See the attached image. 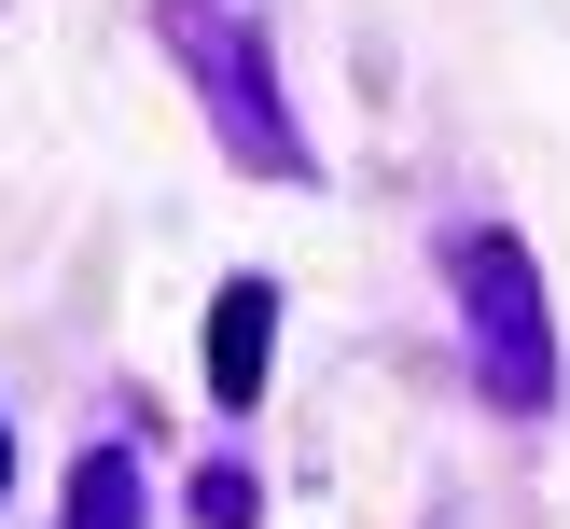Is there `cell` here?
<instances>
[{
	"label": "cell",
	"instance_id": "1",
	"mask_svg": "<svg viewBox=\"0 0 570 529\" xmlns=\"http://www.w3.org/2000/svg\"><path fill=\"white\" fill-rule=\"evenodd\" d=\"M460 321H473V376H488L501 418H543L557 404V321H543V265L529 237H460Z\"/></svg>",
	"mask_w": 570,
	"mask_h": 529
},
{
	"label": "cell",
	"instance_id": "2",
	"mask_svg": "<svg viewBox=\"0 0 570 529\" xmlns=\"http://www.w3.org/2000/svg\"><path fill=\"white\" fill-rule=\"evenodd\" d=\"M181 56H195V98H209V126L237 139V154L265 167V182H306V139H293V111H278V70H265V42L181 0Z\"/></svg>",
	"mask_w": 570,
	"mask_h": 529
},
{
	"label": "cell",
	"instance_id": "3",
	"mask_svg": "<svg viewBox=\"0 0 570 529\" xmlns=\"http://www.w3.org/2000/svg\"><path fill=\"white\" fill-rule=\"evenodd\" d=\"M265 362H278V278H237L209 306V404H265Z\"/></svg>",
	"mask_w": 570,
	"mask_h": 529
},
{
	"label": "cell",
	"instance_id": "4",
	"mask_svg": "<svg viewBox=\"0 0 570 529\" xmlns=\"http://www.w3.org/2000/svg\"><path fill=\"white\" fill-rule=\"evenodd\" d=\"M70 529H139V460L126 445H83L70 460Z\"/></svg>",
	"mask_w": 570,
	"mask_h": 529
},
{
	"label": "cell",
	"instance_id": "5",
	"mask_svg": "<svg viewBox=\"0 0 570 529\" xmlns=\"http://www.w3.org/2000/svg\"><path fill=\"white\" fill-rule=\"evenodd\" d=\"M250 516H265V501H250V473H237V460L195 473V529H250Z\"/></svg>",
	"mask_w": 570,
	"mask_h": 529
},
{
	"label": "cell",
	"instance_id": "6",
	"mask_svg": "<svg viewBox=\"0 0 570 529\" xmlns=\"http://www.w3.org/2000/svg\"><path fill=\"white\" fill-rule=\"evenodd\" d=\"M0 488H14V418H0Z\"/></svg>",
	"mask_w": 570,
	"mask_h": 529
}]
</instances>
